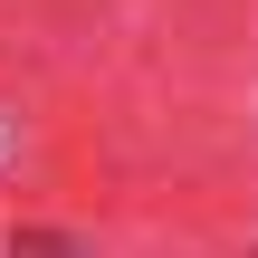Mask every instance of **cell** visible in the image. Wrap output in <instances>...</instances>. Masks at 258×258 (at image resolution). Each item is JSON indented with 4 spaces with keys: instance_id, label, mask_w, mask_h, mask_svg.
Returning a JSON list of instances; mask_svg holds the SVG:
<instances>
[{
    "instance_id": "cell-1",
    "label": "cell",
    "mask_w": 258,
    "mask_h": 258,
    "mask_svg": "<svg viewBox=\"0 0 258 258\" xmlns=\"http://www.w3.org/2000/svg\"><path fill=\"white\" fill-rule=\"evenodd\" d=\"M10 258H86V249H77V230H19Z\"/></svg>"
}]
</instances>
